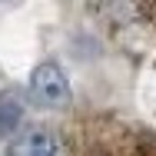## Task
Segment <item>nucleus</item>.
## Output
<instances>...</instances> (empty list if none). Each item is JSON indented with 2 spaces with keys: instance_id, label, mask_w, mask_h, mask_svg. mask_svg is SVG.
<instances>
[{
  "instance_id": "3",
  "label": "nucleus",
  "mask_w": 156,
  "mask_h": 156,
  "mask_svg": "<svg viewBox=\"0 0 156 156\" xmlns=\"http://www.w3.org/2000/svg\"><path fill=\"white\" fill-rule=\"evenodd\" d=\"M7 156H60V143L50 129H27L7 146Z\"/></svg>"
},
{
  "instance_id": "2",
  "label": "nucleus",
  "mask_w": 156,
  "mask_h": 156,
  "mask_svg": "<svg viewBox=\"0 0 156 156\" xmlns=\"http://www.w3.org/2000/svg\"><path fill=\"white\" fill-rule=\"evenodd\" d=\"M30 100L43 110H60L70 103V83H66V73L53 60L40 63L30 73Z\"/></svg>"
},
{
  "instance_id": "4",
  "label": "nucleus",
  "mask_w": 156,
  "mask_h": 156,
  "mask_svg": "<svg viewBox=\"0 0 156 156\" xmlns=\"http://www.w3.org/2000/svg\"><path fill=\"white\" fill-rule=\"evenodd\" d=\"M20 120H23V93L20 90H3L0 93V140L13 136Z\"/></svg>"
},
{
  "instance_id": "1",
  "label": "nucleus",
  "mask_w": 156,
  "mask_h": 156,
  "mask_svg": "<svg viewBox=\"0 0 156 156\" xmlns=\"http://www.w3.org/2000/svg\"><path fill=\"white\" fill-rule=\"evenodd\" d=\"M90 153L93 156H156V133L123 126V123L110 126V129H96L90 136Z\"/></svg>"
}]
</instances>
